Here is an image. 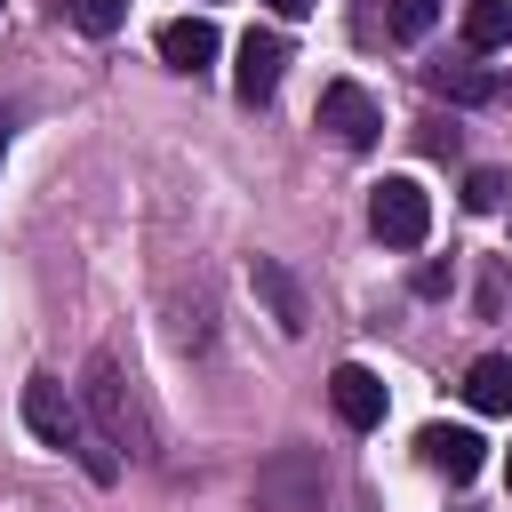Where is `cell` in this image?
<instances>
[{
    "mask_svg": "<svg viewBox=\"0 0 512 512\" xmlns=\"http://www.w3.org/2000/svg\"><path fill=\"white\" fill-rule=\"evenodd\" d=\"M24 424H32L48 448H72V456L88 464V480H104V488L120 480V456H112L104 440H88V424H80V408L64 400L56 376H32V384H24Z\"/></svg>",
    "mask_w": 512,
    "mask_h": 512,
    "instance_id": "1",
    "label": "cell"
},
{
    "mask_svg": "<svg viewBox=\"0 0 512 512\" xmlns=\"http://www.w3.org/2000/svg\"><path fill=\"white\" fill-rule=\"evenodd\" d=\"M368 224H376L384 248H424V232H432V192H424L416 176H384V184L368 192Z\"/></svg>",
    "mask_w": 512,
    "mask_h": 512,
    "instance_id": "2",
    "label": "cell"
},
{
    "mask_svg": "<svg viewBox=\"0 0 512 512\" xmlns=\"http://www.w3.org/2000/svg\"><path fill=\"white\" fill-rule=\"evenodd\" d=\"M320 128H328L344 152H368V144L384 136V112H376V96H368L360 80H328V88H320Z\"/></svg>",
    "mask_w": 512,
    "mask_h": 512,
    "instance_id": "3",
    "label": "cell"
},
{
    "mask_svg": "<svg viewBox=\"0 0 512 512\" xmlns=\"http://www.w3.org/2000/svg\"><path fill=\"white\" fill-rule=\"evenodd\" d=\"M280 72H288V40L280 32H248L240 40V64H232V96L240 104H272Z\"/></svg>",
    "mask_w": 512,
    "mask_h": 512,
    "instance_id": "4",
    "label": "cell"
},
{
    "mask_svg": "<svg viewBox=\"0 0 512 512\" xmlns=\"http://www.w3.org/2000/svg\"><path fill=\"white\" fill-rule=\"evenodd\" d=\"M328 400H336V416H344L352 432H376V424H384V408H392V400H384V376H376V368H360V360H344V368L328 376Z\"/></svg>",
    "mask_w": 512,
    "mask_h": 512,
    "instance_id": "5",
    "label": "cell"
},
{
    "mask_svg": "<svg viewBox=\"0 0 512 512\" xmlns=\"http://www.w3.org/2000/svg\"><path fill=\"white\" fill-rule=\"evenodd\" d=\"M416 448H424V464H432L440 480H456V488H464V480L480 472V456H488V440H480V432H464V424H424V432H416Z\"/></svg>",
    "mask_w": 512,
    "mask_h": 512,
    "instance_id": "6",
    "label": "cell"
},
{
    "mask_svg": "<svg viewBox=\"0 0 512 512\" xmlns=\"http://www.w3.org/2000/svg\"><path fill=\"white\" fill-rule=\"evenodd\" d=\"M160 56H168L176 72L216 64V24H208V16H168V24H160Z\"/></svg>",
    "mask_w": 512,
    "mask_h": 512,
    "instance_id": "7",
    "label": "cell"
},
{
    "mask_svg": "<svg viewBox=\"0 0 512 512\" xmlns=\"http://www.w3.org/2000/svg\"><path fill=\"white\" fill-rule=\"evenodd\" d=\"M464 400H472L480 416H504V408H512V360H504V352H480V360L464 368Z\"/></svg>",
    "mask_w": 512,
    "mask_h": 512,
    "instance_id": "8",
    "label": "cell"
},
{
    "mask_svg": "<svg viewBox=\"0 0 512 512\" xmlns=\"http://www.w3.org/2000/svg\"><path fill=\"white\" fill-rule=\"evenodd\" d=\"M464 48L472 56L512 48V0H464Z\"/></svg>",
    "mask_w": 512,
    "mask_h": 512,
    "instance_id": "9",
    "label": "cell"
},
{
    "mask_svg": "<svg viewBox=\"0 0 512 512\" xmlns=\"http://www.w3.org/2000/svg\"><path fill=\"white\" fill-rule=\"evenodd\" d=\"M88 408H96L104 440H128V400H120V376H112V360H104V352L88 360Z\"/></svg>",
    "mask_w": 512,
    "mask_h": 512,
    "instance_id": "10",
    "label": "cell"
},
{
    "mask_svg": "<svg viewBox=\"0 0 512 512\" xmlns=\"http://www.w3.org/2000/svg\"><path fill=\"white\" fill-rule=\"evenodd\" d=\"M256 288L272 296V312H280V328H288V336H304V328H312V312H304V288H296L280 264H264V256H256Z\"/></svg>",
    "mask_w": 512,
    "mask_h": 512,
    "instance_id": "11",
    "label": "cell"
},
{
    "mask_svg": "<svg viewBox=\"0 0 512 512\" xmlns=\"http://www.w3.org/2000/svg\"><path fill=\"white\" fill-rule=\"evenodd\" d=\"M424 80H432V96H456V104H488L496 96V72H480V64H432Z\"/></svg>",
    "mask_w": 512,
    "mask_h": 512,
    "instance_id": "12",
    "label": "cell"
},
{
    "mask_svg": "<svg viewBox=\"0 0 512 512\" xmlns=\"http://www.w3.org/2000/svg\"><path fill=\"white\" fill-rule=\"evenodd\" d=\"M384 24H392L400 40H424V32L440 24V0H392V8H384Z\"/></svg>",
    "mask_w": 512,
    "mask_h": 512,
    "instance_id": "13",
    "label": "cell"
},
{
    "mask_svg": "<svg viewBox=\"0 0 512 512\" xmlns=\"http://www.w3.org/2000/svg\"><path fill=\"white\" fill-rule=\"evenodd\" d=\"M64 16L80 32H120V0H64Z\"/></svg>",
    "mask_w": 512,
    "mask_h": 512,
    "instance_id": "14",
    "label": "cell"
},
{
    "mask_svg": "<svg viewBox=\"0 0 512 512\" xmlns=\"http://www.w3.org/2000/svg\"><path fill=\"white\" fill-rule=\"evenodd\" d=\"M496 200H504V176H496V168H480V176L464 184V208H496Z\"/></svg>",
    "mask_w": 512,
    "mask_h": 512,
    "instance_id": "15",
    "label": "cell"
},
{
    "mask_svg": "<svg viewBox=\"0 0 512 512\" xmlns=\"http://www.w3.org/2000/svg\"><path fill=\"white\" fill-rule=\"evenodd\" d=\"M272 8H280V16H312L320 0H272Z\"/></svg>",
    "mask_w": 512,
    "mask_h": 512,
    "instance_id": "16",
    "label": "cell"
}]
</instances>
